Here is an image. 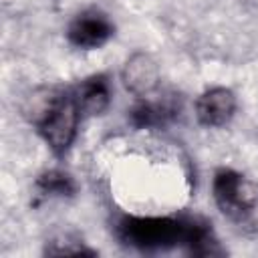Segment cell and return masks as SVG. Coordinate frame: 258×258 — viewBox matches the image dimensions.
<instances>
[{
  "label": "cell",
  "instance_id": "obj_1",
  "mask_svg": "<svg viewBox=\"0 0 258 258\" xmlns=\"http://www.w3.org/2000/svg\"><path fill=\"white\" fill-rule=\"evenodd\" d=\"M117 238L131 248L157 252L169 248H185L196 256L222 254L218 240L208 222L189 216L137 218L123 216L115 226Z\"/></svg>",
  "mask_w": 258,
  "mask_h": 258
},
{
  "label": "cell",
  "instance_id": "obj_2",
  "mask_svg": "<svg viewBox=\"0 0 258 258\" xmlns=\"http://www.w3.org/2000/svg\"><path fill=\"white\" fill-rule=\"evenodd\" d=\"M26 115L36 125L52 153L64 155L69 151L81 117L73 89H44L40 97L30 99Z\"/></svg>",
  "mask_w": 258,
  "mask_h": 258
},
{
  "label": "cell",
  "instance_id": "obj_3",
  "mask_svg": "<svg viewBox=\"0 0 258 258\" xmlns=\"http://www.w3.org/2000/svg\"><path fill=\"white\" fill-rule=\"evenodd\" d=\"M214 200L230 220H246L258 202V191L242 173L234 169H218L214 175Z\"/></svg>",
  "mask_w": 258,
  "mask_h": 258
},
{
  "label": "cell",
  "instance_id": "obj_4",
  "mask_svg": "<svg viewBox=\"0 0 258 258\" xmlns=\"http://www.w3.org/2000/svg\"><path fill=\"white\" fill-rule=\"evenodd\" d=\"M113 24L101 10H85L73 18L67 28V36L71 44L77 48H99L113 36Z\"/></svg>",
  "mask_w": 258,
  "mask_h": 258
},
{
  "label": "cell",
  "instance_id": "obj_5",
  "mask_svg": "<svg viewBox=\"0 0 258 258\" xmlns=\"http://www.w3.org/2000/svg\"><path fill=\"white\" fill-rule=\"evenodd\" d=\"M236 111V97L230 89L214 87L200 95L196 101L198 121L206 127H222L226 125Z\"/></svg>",
  "mask_w": 258,
  "mask_h": 258
},
{
  "label": "cell",
  "instance_id": "obj_6",
  "mask_svg": "<svg viewBox=\"0 0 258 258\" xmlns=\"http://www.w3.org/2000/svg\"><path fill=\"white\" fill-rule=\"evenodd\" d=\"M123 81L131 93L149 95L157 87V81H159V71H157L155 60L143 52L133 54L123 69Z\"/></svg>",
  "mask_w": 258,
  "mask_h": 258
},
{
  "label": "cell",
  "instance_id": "obj_7",
  "mask_svg": "<svg viewBox=\"0 0 258 258\" xmlns=\"http://www.w3.org/2000/svg\"><path fill=\"white\" fill-rule=\"evenodd\" d=\"M81 117L101 115L109 105V83L103 75L89 77L73 89Z\"/></svg>",
  "mask_w": 258,
  "mask_h": 258
},
{
  "label": "cell",
  "instance_id": "obj_8",
  "mask_svg": "<svg viewBox=\"0 0 258 258\" xmlns=\"http://www.w3.org/2000/svg\"><path fill=\"white\" fill-rule=\"evenodd\" d=\"M177 113V107L171 99L163 101H143L131 111V121L137 127H155L165 123Z\"/></svg>",
  "mask_w": 258,
  "mask_h": 258
},
{
  "label": "cell",
  "instance_id": "obj_9",
  "mask_svg": "<svg viewBox=\"0 0 258 258\" xmlns=\"http://www.w3.org/2000/svg\"><path fill=\"white\" fill-rule=\"evenodd\" d=\"M34 189H36V196L42 200H46V198H71L75 194L77 185L69 173L58 171V169H50V171H44L42 175H38Z\"/></svg>",
  "mask_w": 258,
  "mask_h": 258
},
{
  "label": "cell",
  "instance_id": "obj_10",
  "mask_svg": "<svg viewBox=\"0 0 258 258\" xmlns=\"http://www.w3.org/2000/svg\"><path fill=\"white\" fill-rule=\"evenodd\" d=\"M46 254L62 256V254H95V252L89 250V248H85L79 240H73V238L64 236V238L52 240V242H50V248L46 246Z\"/></svg>",
  "mask_w": 258,
  "mask_h": 258
}]
</instances>
